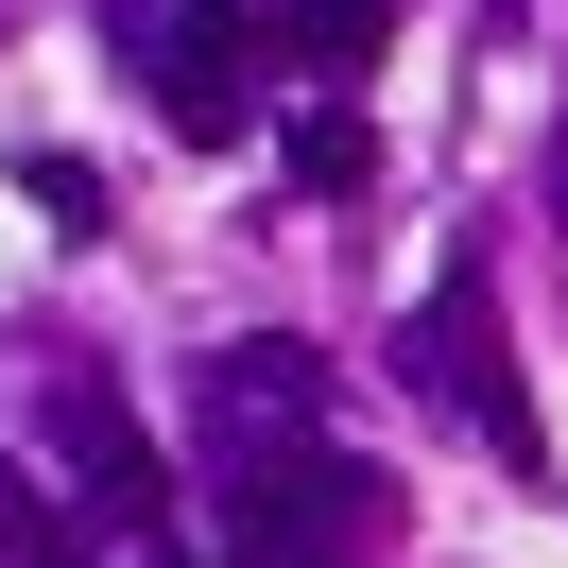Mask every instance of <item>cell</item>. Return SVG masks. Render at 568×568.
Instances as JSON below:
<instances>
[{
    "mask_svg": "<svg viewBox=\"0 0 568 568\" xmlns=\"http://www.w3.org/2000/svg\"><path fill=\"white\" fill-rule=\"evenodd\" d=\"M379 534H396V483L345 465L327 430H311V448L224 465V568H362Z\"/></svg>",
    "mask_w": 568,
    "mask_h": 568,
    "instance_id": "1",
    "label": "cell"
},
{
    "mask_svg": "<svg viewBox=\"0 0 568 568\" xmlns=\"http://www.w3.org/2000/svg\"><path fill=\"white\" fill-rule=\"evenodd\" d=\"M104 36H121V70L155 87V121H173L190 155H242L258 121V36L224 18V0H104Z\"/></svg>",
    "mask_w": 568,
    "mask_h": 568,
    "instance_id": "2",
    "label": "cell"
},
{
    "mask_svg": "<svg viewBox=\"0 0 568 568\" xmlns=\"http://www.w3.org/2000/svg\"><path fill=\"white\" fill-rule=\"evenodd\" d=\"M396 379H414V396H448V414L483 430L499 465H534V396L499 379V258H448V276H430V311L396 327Z\"/></svg>",
    "mask_w": 568,
    "mask_h": 568,
    "instance_id": "3",
    "label": "cell"
},
{
    "mask_svg": "<svg viewBox=\"0 0 568 568\" xmlns=\"http://www.w3.org/2000/svg\"><path fill=\"white\" fill-rule=\"evenodd\" d=\"M52 448H70V483H87V517H104V534H155V517H173V465H155V430L121 414L104 362L52 379Z\"/></svg>",
    "mask_w": 568,
    "mask_h": 568,
    "instance_id": "4",
    "label": "cell"
},
{
    "mask_svg": "<svg viewBox=\"0 0 568 568\" xmlns=\"http://www.w3.org/2000/svg\"><path fill=\"white\" fill-rule=\"evenodd\" d=\"M327 430V362L293 345V327H258V345L207 362V465H258V448H311Z\"/></svg>",
    "mask_w": 568,
    "mask_h": 568,
    "instance_id": "5",
    "label": "cell"
},
{
    "mask_svg": "<svg viewBox=\"0 0 568 568\" xmlns=\"http://www.w3.org/2000/svg\"><path fill=\"white\" fill-rule=\"evenodd\" d=\"M379 18H396V0H242V36L293 52V70H362V52H379Z\"/></svg>",
    "mask_w": 568,
    "mask_h": 568,
    "instance_id": "6",
    "label": "cell"
},
{
    "mask_svg": "<svg viewBox=\"0 0 568 568\" xmlns=\"http://www.w3.org/2000/svg\"><path fill=\"white\" fill-rule=\"evenodd\" d=\"M293 190H311V207L379 190V121H362V104H293Z\"/></svg>",
    "mask_w": 568,
    "mask_h": 568,
    "instance_id": "7",
    "label": "cell"
},
{
    "mask_svg": "<svg viewBox=\"0 0 568 568\" xmlns=\"http://www.w3.org/2000/svg\"><path fill=\"white\" fill-rule=\"evenodd\" d=\"M18 190H36L70 242H104V173H87V155H18Z\"/></svg>",
    "mask_w": 568,
    "mask_h": 568,
    "instance_id": "8",
    "label": "cell"
},
{
    "mask_svg": "<svg viewBox=\"0 0 568 568\" xmlns=\"http://www.w3.org/2000/svg\"><path fill=\"white\" fill-rule=\"evenodd\" d=\"M0 551H18V568H87V534H70V517H18Z\"/></svg>",
    "mask_w": 568,
    "mask_h": 568,
    "instance_id": "9",
    "label": "cell"
},
{
    "mask_svg": "<svg viewBox=\"0 0 568 568\" xmlns=\"http://www.w3.org/2000/svg\"><path fill=\"white\" fill-rule=\"evenodd\" d=\"M18 517H36V499H18V465H0V534H18Z\"/></svg>",
    "mask_w": 568,
    "mask_h": 568,
    "instance_id": "10",
    "label": "cell"
},
{
    "mask_svg": "<svg viewBox=\"0 0 568 568\" xmlns=\"http://www.w3.org/2000/svg\"><path fill=\"white\" fill-rule=\"evenodd\" d=\"M155 568H207V551H155Z\"/></svg>",
    "mask_w": 568,
    "mask_h": 568,
    "instance_id": "11",
    "label": "cell"
}]
</instances>
